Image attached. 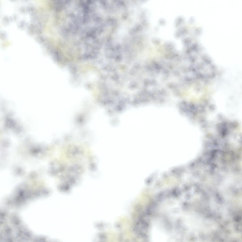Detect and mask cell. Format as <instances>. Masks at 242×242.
Listing matches in <instances>:
<instances>
[{"mask_svg":"<svg viewBox=\"0 0 242 242\" xmlns=\"http://www.w3.org/2000/svg\"><path fill=\"white\" fill-rule=\"evenodd\" d=\"M151 240L153 242H167L171 240L170 235L163 223L159 221L155 222L151 230Z\"/></svg>","mask_w":242,"mask_h":242,"instance_id":"cell-1","label":"cell"}]
</instances>
